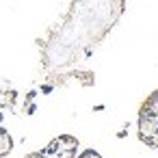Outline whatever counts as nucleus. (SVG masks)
Segmentation results:
<instances>
[{
    "instance_id": "obj_1",
    "label": "nucleus",
    "mask_w": 158,
    "mask_h": 158,
    "mask_svg": "<svg viewBox=\"0 0 158 158\" xmlns=\"http://www.w3.org/2000/svg\"><path fill=\"white\" fill-rule=\"evenodd\" d=\"M139 139L149 147H158V91H154L139 110Z\"/></svg>"
},
{
    "instance_id": "obj_2",
    "label": "nucleus",
    "mask_w": 158,
    "mask_h": 158,
    "mask_svg": "<svg viewBox=\"0 0 158 158\" xmlns=\"http://www.w3.org/2000/svg\"><path fill=\"white\" fill-rule=\"evenodd\" d=\"M78 152V139L72 134H61L52 139L44 149L28 154L26 158H76Z\"/></svg>"
},
{
    "instance_id": "obj_3",
    "label": "nucleus",
    "mask_w": 158,
    "mask_h": 158,
    "mask_svg": "<svg viewBox=\"0 0 158 158\" xmlns=\"http://www.w3.org/2000/svg\"><path fill=\"white\" fill-rule=\"evenodd\" d=\"M13 149V141H11V134L0 126V158L2 156H7L9 152Z\"/></svg>"
},
{
    "instance_id": "obj_4",
    "label": "nucleus",
    "mask_w": 158,
    "mask_h": 158,
    "mask_svg": "<svg viewBox=\"0 0 158 158\" xmlns=\"http://www.w3.org/2000/svg\"><path fill=\"white\" fill-rule=\"evenodd\" d=\"M78 158H102V156H100L98 152H93V149H87V152H82Z\"/></svg>"
}]
</instances>
